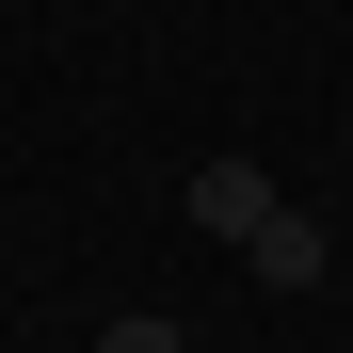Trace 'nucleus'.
Segmentation results:
<instances>
[{
    "label": "nucleus",
    "instance_id": "f257e3e1",
    "mask_svg": "<svg viewBox=\"0 0 353 353\" xmlns=\"http://www.w3.org/2000/svg\"><path fill=\"white\" fill-rule=\"evenodd\" d=\"M273 209H289V193H273V176H257L241 145H225V161H193V225H209V241H257Z\"/></svg>",
    "mask_w": 353,
    "mask_h": 353
},
{
    "label": "nucleus",
    "instance_id": "7ed1b4c3",
    "mask_svg": "<svg viewBox=\"0 0 353 353\" xmlns=\"http://www.w3.org/2000/svg\"><path fill=\"white\" fill-rule=\"evenodd\" d=\"M97 353H193V337H176V321H112Z\"/></svg>",
    "mask_w": 353,
    "mask_h": 353
},
{
    "label": "nucleus",
    "instance_id": "f03ea898",
    "mask_svg": "<svg viewBox=\"0 0 353 353\" xmlns=\"http://www.w3.org/2000/svg\"><path fill=\"white\" fill-rule=\"evenodd\" d=\"M241 257H257V289H321V257H337V241H321L305 209H273V225H257Z\"/></svg>",
    "mask_w": 353,
    "mask_h": 353
}]
</instances>
